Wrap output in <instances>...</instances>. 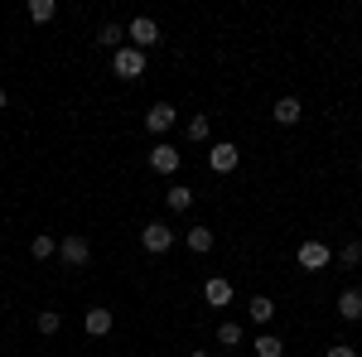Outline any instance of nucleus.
<instances>
[{
    "mask_svg": "<svg viewBox=\"0 0 362 357\" xmlns=\"http://www.w3.org/2000/svg\"><path fill=\"white\" fill-rule=\"evenodd\" d=\"M140 247L150 251V256H165L174 247V232H169V222H145L140 227Z\"/></svg>",
    "mask_w": 362,
    "mask_h": 357,
    "instance_id": "nucleus-1",
    "label": "nucleus"
},
{
    "mask_svg": "<svg viewBox=\"0 0 362 357\" xmlns=\"http://www.w3.org/2000/svg\"><path fill=\"white\" fill-rule=\"evenodd\" d=\"M112 68H116V78L136 83L140 73H145V54H140V49H116V54H112Z\"/></svg>",
    "mask_w": 362,
    "mask_h": 357,
    "instance_id": "nucleus-2",
    "label": "nucleus"
},
{
    "mask_svg": "<svg viewBox=\"0 0 362 357\" xmlns=\"http://www.w3.org/2000/svg\"><path fill=\"white\" fill-rule=\"evenodd\" d=\"M126 34H131V49H140V54H145V49H150V44H160V25H155V20H150V15H136V20H131V29H126Z\"/></svg>",
    "mask_w": 362,
    "mask_h": 357,
    "instance_id": "nucleus-3",
    "label": "nucleus"
},
{
    "mask_svg": "<svg viewBox=\"0 0 362 357\" xmlns=\"http://www.w3.org/2000/svg\"><path fill=\"white\" fill-rule=\"evenodd\" d=\"M208 165L218 169V174H232V169L242 165V150H237V145H232V140H218V145H213V150H208Z\"/></svg>",
    "mask_w": 362,
    "mask_h": 357,
    "instance_id": "nucleus-4",
    "label": "nucleus"
},
{
    "mask_svg": "<svg viewBox=\"0 0 362 357\" xmlns=\"http://www.w3.org/2000/svg\"><path fill=\"white\" fill-rule=\"evenodd\" d=\"M295 261H300V271H324L334 261V251L324 247V242H305V247L295 251Z\"/></svg>",
    "mask_w": 362,
    "mask_h": 357,
    "instance_id": "nucleus-5",
    "label": "nucleus"
},
{
    "mask_svg": "<svg viewBox=\"0 0 362 357\" xmlns=\"http://www.w3.org/2000/svg\"><path fill=\"white\" fill-rule=\"evenodd\" d=\"M58 256H63V266H87V261H92V247H87V237L73 232V237L58 242Z\"/></svg>",
    "mask_w": 362,
    "mask_h": 357,
    "instance_id": "nucleus-6",
    "label": "nucleus"
},
{
    "mask_svg": "<svg viewBox=\"0 0 362 357\" xmlns=\"http://www.w3.org/2000/svg\"><path fill=\"white\" fill-rule=\"evenodd\" d=\"M174 121H179V111L169 107V102H155V107L145 111V131H155V136H165V131H174Z\"/></svg>",
    "mask_w": 362,
    "mask_h": 357,
    "instance_id": "nucleus-7",
    "label": "nucleus"
},
{
    "mask_svg": "<svg viewBox=\"0 0 362 357\" xmlns=\"http://www.w3.org/2000/svg\"><path fill=\"white\" fill-rule=\"evenodd\" d=\"M112 324H116L112 309H97V304H92V309L83 314V329L92 333V338H107V333H112Z\"/></svg>",
    "mask_w": 362,
    "mask_h": 357,
    "instance_id": "nucleus-8",
    "label": "nucleus"
},
{
    "mask_svg": "<svg viewBox=\"0 0 362 357\" xmlns=\"http://www.w3.org/2000/svg\"><path fill=\"white\" fill-rule=\"evenodd\" d=\"M150 169H155V174H174V169H179V150H174V145H155V150H150Z\"/></svg>",
    "mask_w": 362,
    "mask_h": 357,
    "instance_id": "nucleus-9",
    "label": "nucleus"
},
{
    "mask_svg": "<svg viewBox=\"0 0 362 357\" xmlns=\"http://www.w3.org/2000/svg\"><path fill=\"white\" fill-rule=\"evenodd\" d=\"M203 300L213 304V309H223V304H232V285H227L223 275H213V280L203 285Z\"/></svg>",
    "mask_w": 362,
    "mask_h": 357,
    "instance_id": "nucleus-10",
    "label": "nucleus"
},
{
    "mask_svg": "<svg viewBox=\"0 0 362 357\" xmlns=\"http://www.w3.org/2000/svg\"><path fill=\"white\" fill-rule=\"evenodd\" d=\"M271 116H276L280 126H295V121L305 116V107H300V97H280L276 107H271Z\"/></svg>",
    "mask_w": 362,
    "mask_h": 357,
    "instance_id": "nucleus-11",
    "label": "nucleus"
},
{
    "mask_svg": "<svg viewBox=\"0 0 362 357\" xmlns=\"http://www.w3.org/2000/svg\"><path fill=\"white\" fill-rule=\"evenodd\" d=\"M338 314H343L348 324H358L362 319V290H343V295H338Z\"/></svg>",
    "mask_w": 362,
    "mask_h": 357,
    "instance_id": "nucleus-12",
    "label": "nucleus"
},
{
    "mask_svg": "<svg viewBox=\"0 0 362 357\" xmlns=\"http://www.w3.org/2000/svg\"><path fill=\"white\" fill-rule=\"evenodd\" d=\"M247 314H251V324H271V319H276V304L266 300V295H251Z\"/></svg>",
    "mask_w": 362,
    "mask_h": 357,
    "instance_id": "nucleus-13",
    "label": "nucleus"
},
{
    "mask_svg": "<svg viewBox=\"0 0 362 357\" xmlns=\"http://www.w3.org/2000/svg\"><path fill=\"white\" fill-rule=\"evenodd\" d=\"M165 198H169V213H189L194 208V189H184V184H174Z\"/></svg>",
    "mask_w": 362,
    "mask_h": 357,
    "instance_id": "nucleus-14",
    "label": "nucleus"
},
{
    "mask_svg": "<svg viewBox=\"0 0 362 357\" xmlns=\"http://www.w3.org/2000/svg\"><path fill=\"white\" fill-rule=\"evenodd\" d=\"M251 357H285V343H280L276 333H261V338H256V353Z\"/></svg>",
    "mask_w": 362,
    "mask_h": 357,
    "instance_id": "nucleus-15",
    "label": "nucleus"
},
{
    "mask_svg": "<svg viewBox=\"0 0 362 357\" xmlns=\"http://www.w3.org/2000/svg\"><path fill=\"white\" fill-rule=\"evenodd\" d=\"M54 15H58L54 0H29V20H34V25H49Z\"/></svg>",
    "mask_w": 362,
    "mask_h": 357,
    "instance_id": "nucleus-16",
    "label": "nucleus"
},
{
    "mask_svg": "<svg viewBox=\"0 0 362 357\" xmlns=\"http://www.w3.org/2000/svg\"><path fill=\"white\" fill-rule=\"evenodd\" d=\"M184 242H189V251L203 256V251H213V232H208V227H189V237H184Z\"/></svg>",
    "mask_w": 362,
    "mask_h": 357,
    "instance_id": "nucleus-17",
    "label": "nucleus"
},
{
    "mask_svg": "<svg viewBox=\"0 0 362 357\" xmlns=\"http://www.w3.org/2000/svg\"><path fill=\"white\" fill-rule=\"evenodd\" d=\"M54 237H49V232H39V237H34V242H29V256H34V261H49V256H54Z\"/></svg>",
    "mask_w": 362,
    "mask_h": 357,
    "instance_id": "nucleus-18",
    "label": "nucleus"
},
{
    "mask_svg": "<svg viewBox=\"0 0 362 357\" xmlns=\"http://www.w3.org/2000/svg\"><path fill=\"white\" fill-rule=\"evenodd\" d=\"M121 39H126V29H121V25H102V29H97V44H102V49H121Z\"/></svg>",
    "mask_w": 362,
    "mask_h": 357,
    "instance_id": "nucleus-19",
    "label": "nucleus"
},
{
    "mask_svg": "<svg viewBox=\"0 0 362 357\" xmlns=\"http://www.w3.org/2000/svg\"><path fill=\"white\" fill-rule=\"evenodd\" d=\"M58 329H63V314H58V309H44V314H39V333H49V338H54Z\"/></svg>",
    "mask_w": 362,
    "mask_h": 357,
    "instance_id": "nucleus-20",
    "label": "nucleus"
},
{
    "mask_svg": "<svg viewBox=\"0 0 362 357\" xmlns=\"http://www.w3.org/2000/svg\"><path fill=\"white\" fill-rule=\"evenodd\" d=\"M218 343L237 348V343H242V324H218Z\"/></svg>",
    "mask_w": 362,
    "mask_h": 357,
    "instance_id": "nucleus-21",
    "label": "nucleus"
},
{
    "mask_svg": "<svg viewBox=\"0 0 362 357\" xmlns=\"http://www.w3.org/2000/svg\"><path fill=\"white\" fill-rule=\"evenodd\" d=\"M338 261L343 266H362V242H348V247L338 251Z\"/></svg>",
    "mask_w": 362,
    "mask_h": 357,
    "instance_id": "nucleus-22",
    "label": "nucleus"
},
{
    "mask_svg": "<svg viewBox=\"0 0 362 357\" xmlns=\"http://www.w3.org/2000/svg\"><path fill=\"white\" fill-rule=\"evenodd\" d=\"M184 131H189V140H208V116H194Z\"/></svg>",
    "mask_w": 362,
    "mask_h": 357,
    "instance_id": "nucleus-23",
    "label": "nucleus"
},
{
    "mask_svg": "<svg viewBox=\"0 0 362 357\" xmlns=\"http://www.w3.org/2000/svg\"><path fill=\"white\" fill-rule=\"evenodd\" d=\"M329 357H362L358 348H348V343H334V348H329Z\"/></svg>",
    "mask_w": 362,
    "mask_h": 357,
    "instance_id": "nucleus-24",
    "label": "nucleus"
},
{
    "mask_svg": "<svg viewBox=\"0 0 362 357\" xmlns=\"http://www.w3.org/2000/svg\"><path fill=\"white\" fill-rule=\"evenodd\" d=\"M189 357H213V353H203V348H194V353H189Z\"/></svg>",
    "mask_w": 362,
    "mask_h": 357,
    "instance_id": "nucleus-25",
    "label": "nucleus"
},
{
    "mask_svg": "<svg viewBox=\"0 0 362 357\" xmlns=\"http://www.w3.org/2000/svg\"><path fill=\"white\" fill-rule=\"evenodd\" d=\"M5 102H10V97H5V87H0V107H5Z\"/></svg>",
    "mask_w": 362,
    "mask_h": 357,
    "instance_id": "nucleus-26",
    "label": "nucleus"
},
{
    "mask_svg": "<svg viewBox=\"0 0 362 357\" xmlns=\"http://www.w3.org/2000/svg\"><path fill=\"white\" fill-rule=\"evenodd\" d=\"M237 357H251V353H237Z\"/></svg>",
    "mask_w": 362,
    "mask_h": 357,
    "instance_id": "nucleus-27",
    "label": "nucleus"
}]
</instances>
